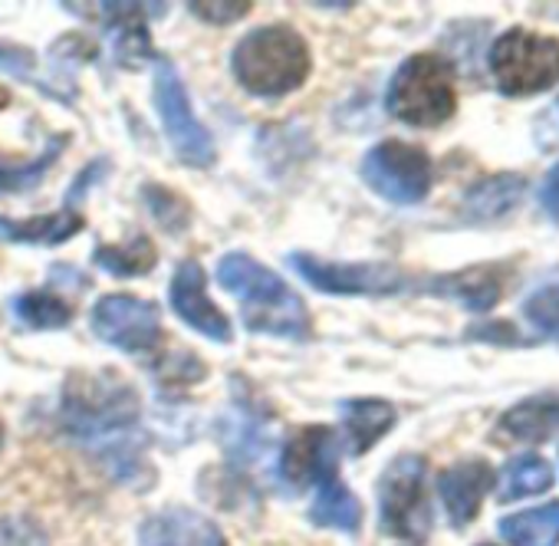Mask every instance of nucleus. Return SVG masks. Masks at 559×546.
Wrapping results in <instances>:
<instances>
[{"label": "nucleus", "instance_id": "1", "mask_svg": "<svg viewBox=\"0 0 559 546\" xmlns=\"http://www.w3.org/2000/svg\"><path fill=\"white\" fill-rule=\"evenodd\" d=\"M60 425L76 441L93 444L116 477L135 480L142 454L132 444V428L139 425V395L129 382L106 372L70 379L60 405Z\"/></svg>", "mask_w": 559, "mask_h": 546}, {"label": "nucleus", "instance_id": "2", "mask_svg": "<svg viewBox=\"0 0 559 546\" xmlns=\"http://www.w3.org/2000/svg\"><path fill=\"white\" fill-rule=\"evenodd\" d=\"M217 284L240 304V320L250 333L300 343L310 340V313L304 300L253 257L227 253L217 263Z\"/></svg>", "mask_w": 559, "mask_h": 546}, {"label": "nucleus", "instance_id": "3", "mask_svg": "<svg viewBox=\"0 0 559 546\" xmlns=\"http://www.w3.org/2000/svg\"><path fill=\"white\" fill-rule=\"evenodd\" d=\"M230 67L237 83L250 96L276 99L300 90L310 76L313 57L307 40L287 27V24H270L250 31L230 54Z\"/></svg>", "mask_w": 559, "mask_h": 546}, {"label": "nucleus", "instance_id": "4", "mask_svg": "<svg viewBox=\"0 0 559 546\" xmlns=\"http://www.w3.org/2000/svg\"><path fill=\"white\" fill-rule=\"evenodd\" d=\"M457 93H454V73L451 63L435 54L408 57L385 93L389 116L408 122V126H441L454 116Z\"/></svg>", "mask_w": 559, "mask_h": 546}, {"label": "nucleus", "instance_id": "5", "mask_svg": "<svg viewBox=\"0 0 559 546\" xmlns=\"http://www.w3.org/2000/svg\"><path fill=\"white\" fill-rule=\"evenodd\" d=\"M490 73L507 96H533L559 83V40L507 31L490 50Z\"/></svg>", "mask_w": 559, "mask_h": 546}, {"label": "nucleus", "instance_id": "6", "mask_svg": "<svg viewBox=\"0 0 559 546\" xmlns=\"http://www.w3.org/2000/svg\"><path fill=\"white\" fill-rule=\"evenodd\" d=\"M428 464L418 454L395 458L379 477V517L389 536L421 543L431 530V503L425 490Z\"/></svg>", "mask_w": 559, "mask_h": 546}, {"label": "nucleus", "instance_id": "7", "mask_svg": "<svg viewBox=\"0 0 559 546\" xmlns=\"http://www.w3.org/2000/svg\"><path fill=\"white\" fill-rule=\"evenodd\" d=\"M362 181L392 204H418L431 191V158L408 142H379L362 158Z\"/></svg>", "mask_w": 559, "mask_h": 546}, {"label": "nucleus", "instance_id": "8", "mask_svg": "<svg viewBox=\"0 0 559 546\" xmlns=\"http://www.w3.org/2000/svg\"><path fill=\"white\" fill-rule=\"evenodd\" d=\"M294 270L323 294L340 297H385L408 287V273L392 263H333L313 253H294Z\"/></svg>", "mask_w": 559, "mask_h": 546}, {"label": "nucleus", "instance_id": "9", "mask_svg": "<svg viewBox=\"0 0 559 546\" xmlns=\"http://www.w3.org/2000/svg\"><path fill=\"white\" fill-rule=\"evenodd\" d=\"M155 109H158L162 129H165L175 155L194 168H207L214 162V139L198 122L188 90L171 63H162L155 73Z\"/></svg>", "mask_w": 559, "mask_h": 546}, {"label": "nucleus", "instance_id": "10", "mask_svg": "<svg viewBox=\"0 0 559 546\" xmlns=\"http://www.w3.org/2000/svg\"><path fill=\"white\" fill-rule=\"evenodd\" d=\"M93 330L122 353H152L162 343V313L152 300L109 294L93 307Z\"/></svg>", "mask_w": 559, "mask_h": 546}, {"label": "nucleus", "instance_id": "11", "mask_svg": "<svg viewBox=\"0 0 559 546\" xmlns=\"http://www.w3.org/2000/svg\"><path fill=\"white\" fill-rule=\"evenodd\" d=\"M340 438L326 425L300 428L280 458V477H284L294 490H304L310 484H323L330 477H340Z\"/></svg>", "mask_w": 559, "mask_h": 546}, {"label": "nucleus", "instance_id": "12", "mask_svg": "<svg viewBox=\"0 0 559 546\" xmlns=\"http://www.w3.org/2000/svg\"><path fill=\"white\" fill-rule=\"evenodd\" d=\"M171 310L181 323H188L194 333L214 340V343H230V323L227 317L207 300V273L198 260H185L175 277H171V290H168Z\"/></svg>", "mask_w": 559, "mask_h": 546}, {"label": "nucleus", "instance_id": "13", "mask_svg": "<svg viewBox=\"0 0 559 546\" xmlns=\"http://www.w3.org/2000/svg\"><path fill=\"white\" fill-rule=\"evenodd\" d=\"M490 487H493V471L487 461H461L438 474V494L454 526H467L477 517Z\"/></svg>", "mask_w": 559, "mask_h": 546}, {"label": "nucleus", "instance_id": "14", "mask_svg": "<svg viewBox=\"0 0 559 546\" xmlns=\"http://www.w3.org/2000/svg\"><path fill=\"white\" fill-rule=\"evenodd\" d=\"M139 543L142 546H224V533L217 530L214 520L194 510L168 507L142 523Z\"/></svg>", "mask_w": 559, "mask_h": 546}, {"label": "nucleus", "instance_id": "15", "mask_svg": "<svg viewBox=\"0 0 559 546\" xmlns=\"http://www.w3.org/2000/svg\"><path fill=\"white\" fill-rule=\"evenodd\" d=\"M523 191H526V181L520 175H510V171L490 175L464 194V214L471 221H480V224L500 221L520 204Z\"/></svg>", "mask_w": 559, "mask_h": 546}, {"label": "nucleus", "instance_id": "16", "mask_svg": "<svg viewBox=\"0 0 559 546\" xmlns=\"http://www.w3.org/2000/svg\"><path fill=\"white\" fill-rule=\"evenodd\" d=\"M428 290L467 310H490L500 300V277L490 266H471L461 273H448V277H435Z\"/></svg>", "mask_w": 559, "mask_h": 546}, {"label": "nucleus", "instance_id": "17", "mask_svg": "<svg viewBox=\"0 0 559 546\" xmlns=\"http://www.w3.org/2000/svg\"><path fill=\"white\" fill-rule=\"evenodd\" d=\"M343 422H346L349 451L366 454L395 425V408L382 399H353L343 402Z\"/></svg>", "mask_w": 559, "mask_h": 546}, {"label": "nucleus", "instance_id": "18", "mask_svg": "<svg viewBox=\"0 0 559 546\" xmlns=\"http://www.w3.org/2000/svg\"><path fill=\"white\" fill-rule=\"evenodd\" d=\"M83 230V217L76 211H57V214H40L27 221L0 217V237H8L14 244H47L57 247Z\"/></svg>", "mask_w": 559, "mask_h": 546}, {"label": "nucleus", "instance_id": "19", "mask_svg": "<svg viewBox=\"0 0 559 546\" xmlns=\"http://www.w3.org/2000/svg\"><path fill=\"white\" fill-rule=\"evenodd\" d=\"M500 536L513 546H559V500L503 517Z\"/></svg>", "mask_w": 559, "mask_h": 546}, {"label": "nucleus", "instance_id": "20", "mask_svg": "<svg viewBox=\"0 0 559 546\" xmlns=\"http://www.w3.org/2000/svg\"><path fill=\"white\" fill-rule=\"evenodd\" d=\"M313 523L330 526V530H343V533H356L362 523V503L356 500V494L349 490V484H343L340 477H330L317 487V500L310 510Z\"/></svg>", "mask_w": 559, "mask_h": 546}, {"label": "nucleus", "instance_id": "21", "mask_svg": "<svg viewBox=\"0 0 559 546\" xmlns=\"http://www.w3.org/2000/svg\"><path fill=\"white\" fill-rule=\"evenodd\" d=\"M559 428V402L556 399H526L500 418V435L513 441H543Z\"/></svg>", "mask_w": 559, "mask_h": 546}, {"label": "nucleus", "instance_id": "22", "mask_svg": "<svg viewBox=\"0 0 559 546\" xmlns=\"http://www.w3.org/2000/svg\"><path fill=\"white\" fill-rule=\"evenodd\" d=\"M552 487V467L549 461L536 458V454H523L507 461L503 474H500V500H520V497H533L539 490Z\"/></svg>", "mask_w": 559, "mask_h": 546}, {"label": "nucleus", "instance_id": "23", "mask_svg": "<svg viewBox=\"0 0 559 546\" xmlns=\"http://www.w3.org/2000/svg\"><path fill=\"white\" fill-rule=\"evenodd\" d=\"M14 317L27 330H63L73 320V310L67 300H60L50 290H31L14 300Z\"/></svg>", "mask_w": 559, "mask_h": 546}, {"label": "nucleus", "instance_id": "24", "mask_svg": "<svg viewBox=\"0 0 559 546\" xmlns=\"http://www.w3.org/2000/svg\"><path fill=\"white\" fill-rule=\"evenodd\" d=\"M93 260L103 270L116 273V277H139V273H148L155 266V244L145 234H139L119 247H96Z\"/></svg>", "mask_w": 559, "mask_h": 546}, {"label": "nucleus", "instance_id": "25", "mask_svg": "<svg viewBox=\"0 0 559 546\" xmlns=\"http://www.w3.org/2000/svg\"><path fill=\"white\" fill-rule=\"evenodd\" d=\"M67 139H53L50 145H47V152L40 155V158H34V162H24V165H0V194H21V191H31V188H37L44 178H47V171H50V165L60 158V145H63Z\"/></svg>", "mask_w": 559, "mask_h": 546}, {"label": "nucleus", "instance_id": "26", "mask_svg": "<svg viewBox=\"0 0 559 546\" xmlns=\"http://www.w3.org/2000/svg\"><path fill=\"white\" fill-rule=\"evenodd\" d=\"M523 317L533 330H539L549 340H559V277L546 281L543 287H536L526 304H523Z\"/></svg>", "mask_w": 559, "mask_h": 546}, {"label": "nucleus", "instance_id": "27", "mask_svg": "<svg viewBox=\"0 0 559 546\" xmlns=\"http://www.w3.org/2000/svg\"><path fill=\"white\" fill-rule=\"evenodd\" d=\"M0 546H50V539L31 517H4L0 520Z\"/></svg>", "mask_w": 559, "mask_h": 546}, {"label": "nucleus", "instance_id": "28", "mask_svg": "<svg viewBox=\"0 0 559 546\" xmlns=\"http://www.w3.org/2000/svg\"><path fill=\"white\" fill-rule=\"evenodd\" d=\"M250 11V4H191V14H198L207 24H230L237 17H243Z\"/></svg>", "mask_w": 559, "mask_h": 546}, {"label": "nucleus", "instance_id": "29", "mask_svg": "<svg viewBox=\"0 0 559 546\" xmlns=\"http://www.w3.org/2000/svg\"><path fill=\"white\" fill-rule=\"evenodd\" d=\"M539 204H543L546 217L552 224H559V165L549 168V175H546V181L539 188Z\"/></svg>", "mask_w": 559, "mask_h": 546}, {"label": "nucleus", "instance_id": "30", "mask_svg": "<svg viewBox=\"0 0 559 546\" xmlns=\"http://www.w3.org/2000/svg\"><path fill=\"white\" fill-rule=\"evenodd\" d=\"M0 67H8L14 73H27L34 67V57L17 47H0Z\"/></svg>", "mask_w": 559, "mask_h": 546}, {"label": "nucleus", "instance_id": "31", "mask_svg": "<svg viewBox=\"0 0 559 546\" xmlns=\"http://www.w3.org/2000/svg\"><path fill=\"white\" fill-rule=\"evenodd\" d=\"M0 444H4V425H0Z\"/></svg>", "mask_w": 559, "mask_h": 546}]
</instances>
